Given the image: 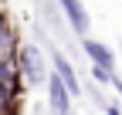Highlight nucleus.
I'll list each match as a JSON object with an SVG mask.
<instances>
[{
    "instance_id": "f257e3e1",
    "label": "nucleus",
    "mask_w": 122,
    "mask_h": 115,
    "mask_svg": "<svg viewBox=\"0 0 122 115\" xmlns=\"http://www.w3.org/2000/svg\"><path fill=\"white\" fill-rule=\"evenodd\" d=\"M14 64H17V75L27 81V85H37V81H44L48 78V64H44V54H41V48H34V44H20L17 48V54H14Z\"/></svg>"
},
{
    "instance_id": "f03ea898",
    "label": "nucleus",
    "mask_w": 122,
    "mask_h": 115,
    "mask_svg": "<svg viewBox=\"0 0 122 115\" xmlns=\"http://www.w3.org/2000/svg\"><path fill=\"white\" fill-rule=\"evenodd\" d=\"M48 105L54 115H68L71 112V91L65 88V81H61L54 71L48 75Z\"/></svg>"
},
{
    "instance_id": "7ed1b4c3",
    "label": "nucleus",
    "mask_w": 122,
    "mask_h": 115,
    "mask_svg": "<svg viewBox=\"0 0 122 115\" xmlns=\"http://www.w3.org/2000/svg\"><path fill=\"white\" fill-rule=\"evenodd\" d=\"M58 4H61V14L68 17V24L85 37L88 34V10H85V4L81 0H58Z\"/></svg>"
},
{
    "instance_id": "20e7f679",
    "label": "nucleus",
    "mask_w": 122,
    "mask_h": 115,
    "mask_svg": "<svg viewBox=\"0 0 122 115\" xmlns=\"http://www.w3.org/2000/svg\"><path fill=\"white\" fill-rule=\"evenodd\" d=\"M54 75L65 81V88L71 91V98L75 95H81V85H78V75H75V68H71V61L68 58H61V54H54Z\"/></svg>"
},
{
    "instance_id": "39448f33",
    "label": "nucleus",
    "mask_w": 122,
    "mask_h": 115,
    "mask_svg": "<svg viewBox=\"0 0 122 115\" xmlns=\"http://www.w3.org/2000/svg\"><path fill=\"white\" fill-rule=\"evenodd\" d=\"M81 48H85V54L92 58V64H105V68H112V64H115V54H112L109 48H105L102 41H92V37L85 34V41H81Z\"/></svg>"
},
{
    "instance_id": "423d86ee",
    "label": "nucleus",
    "mask_w": 122,
    "mask_h": 115,
    "mask_svg": "<svg viewBox=\"0 0 122 115\" xmlns=\"http://www.w3.org/2000/svg\"><path fill=\"white\" fill-rule=\"evenodd\" d=\"M20 98V85H10V81H0V115H10L14 102Z\"/></svg>"
},
{
    "instance_id": "0eeeda50",
    "label": "nucleus",
    "mask_w": 122,
    "mask_h": 115,
    "mask_svg": "<svg viewBox=\"0 0 122 115\" xmlns=\"http://www.w3.org/2000/svg\"><path fill=\"white\" fill-rule=\"evenodd\" d=\"M17 34L14 31H0V61H14V54H17Z\"/></svg>"
},
{
    "instance_id": "6e6552de",
    "label": "nucleus",
    "mask_w": 122,
    "mask_h": 115,
    "mask_svg": "<svg viewBox=\"0 0 122 115\" xmlns=\"http://www.w3.org/2000/svg\"><path fill=\"white\" fill-rule=\"evenodd\" d=\"M92 78L95 81H102V85H112V68H105V64H92Z\"/></svg>"
},
{
    "instance_id": "1a4fd4ad",
    "label": "nucleus",
    "mask_w": 122,
    "mask_h": 115,
    "mask_svg": "<svg viewBox=\"0 0 122 115\" xmlns=\"http://www.w3.org/2000/svg\"><path fill=\"white\" fill-rule=\"evenodd\" d=\"M0 31H10V17H7L4 7H0Z\"/></svg>"
},
{
    "instance_id": "9d476101",
    "label": "nucleus",
    "mask_w": 122,
    "mask_h": 115,
    "mask_svg": "<svg viewBox=\"0 0 122 115\" xmlns=\"http://www.w3.org/2000/svg\"><path fill=\"white\" fill-rule=\"evenodd\" d=\"M105 115H122V108H115V105H109V108H105Z\"/></svg>"
},
{
    "instance_id": "9b49d317",
    "label": "nucleus",
    "mask_w": 122,
    "mask_h": 115,
    "mask_svg": "<svg viewBox=\"0 0 122 115\" xmlns=\"http://www.w3.org/2000/svg\"><path fill=\"white\" fill-rule=\"evenodd\" d=\"M112 85H115V91H119V98H122V81H119V78H112Z\"/></svg>"
}]
</instances>
